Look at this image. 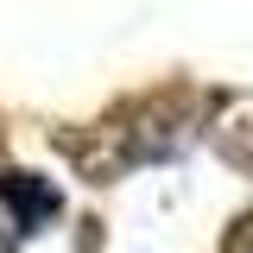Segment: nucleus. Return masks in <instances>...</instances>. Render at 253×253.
Listing matches in <instances>:
<instances>
[{"label": "nucleus", "instance_id": "nucleus-2", "mask_svg": "<svg viewBox=\"0 0 253 253\" xmlns=\"http://www.w3.org/2000/svg\"><path fill=\"white\" fill-rule=\"evenodd\" d=\"M228 253H253V215H241L228 228Z\"/></svg>", "mask_w": 253, "mask_h": 253}, {"label": "nucleus", "instance_id": "nucleus-3", "mask_svg": "<svg viewBox=\"0 0 253 253\" xmlns=\"http://www.w3.org/2000/svg\"><path fill=\"white\" fill-rule=\"evenodd\" d=\"M0 253H6V241H0Z\"/></svg>", "mask_w": 253, "mask_h": 253}, {"label": "nucleus", "instance_id": "nucleus-1", "mask_svg": "<svg viewBox=\"0 0 253 253\" xmlns=\"http://www.w3.org/2000/svg\"><path fill=\"white\" fill-rule=\"evenodd\" d=\"M221 152L234 158V165H253V95H241L221 114Z\"/></svg>", "mask_w": 253, "mask_h": 253}]
</instances>
